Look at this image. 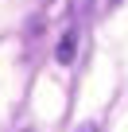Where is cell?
Masks as SVG:
<instances>
[{"instance_id":"obj_3","label":"cell","mask_w":128,"mask_h":132,"mask_svg":"<svg viewBox=\"0 0 128 132\" xmlns=\"http://www.w3.org/2000/svg\"><path fill=\"white\" fill-rule=\"evenodd\" d=\"M82 132H93V128H82Z\"/></svg>"},{"instance_id":"obj_2","label":"cell","mask_w":128,"mask_h":132,"mask_svg":"<svg viewBox=\"0 0 128 132\" xmlns=\"http://www.w3.org/2000/svg\"><path fill=\"white\" fill-rule=\"evenodd\" d=\"M70 58H74V31H66L58 43V62H70Z\"/></svg>"},{"instance_id":"obj_1","label":"cell","mask_w":128,"mask_h":132,"mask_svg":"<svg viewBox=\"0 0 128 132\" xmlns=\"http://www.w3.org/2000/svg\"><path fill=\"white\" fill-rule=\"evenodd\" d=\"M116 4H120V0H70V20L74 23H97Z\"/></svg>"}]
</instances>
